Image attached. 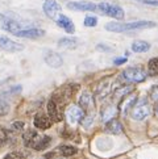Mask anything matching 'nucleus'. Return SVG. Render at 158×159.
<instances>
[{
  "mask_svg": "<svg viewBox=\"0 0 158 159\" xmlns=\"http://www.w3.org/2000/svg\"><path fill=\"white\" fill-rule=\"evenodd\" d=\"M154 26H156V22L153 21L140 20V21H132V22H108V24H105V29L108 32L123 33V32H131V30L149 29V28H154Z\"/></svg>",
  "mask_w": 158,
  "mask_h": 159,
  "instance_id": "obj_1",
  "label": "nucleus"
},
{
  "mask_svg": "<svg viewBox=\"0 0 158 159\" xmlns=\"http://www.w3.org/2000/svg\"><path fill=\"white\" fill-rule=\"evenodd\" d=\"M146 76H148V72L141 67H129L121 74V78L128 83H141L145 80Z\"/></svg>",
  "mask_w": 158,
  "mask_h": 159,
  "instance_id": "obj_2",
  "label": "nucleus"
},
{
  "mask_svg": "<svg viewBox=\"0 0 158 159\" xmlns=\"http://www.w3.org/2000/svg\"><path fill=\"white\" fill-rule=\"evenodd\" d=\"M98 12L101 15L109 16V17H114L116 20H123L125 13H124V9L121 7H118L116 4H111V3H100L98 4Z\"/></svg>",
  "mask_w": 158,
  "mask_h": 159,
  "instance_id": "obj_3",
  "label": "nucleus"
},
{
  "mask_svg": "<svg viewBox=\"0 0 158 159\" xmlns=\"http://www.w3.org/2000/svg\"><path fill=\"white\" fill-rule=\"evenodd\" d=\"M149 115H150V104L148 103V100H145V99L140 100L138 103L132 108V117L137 121L144 120V118H146Z\"/></svg>",
  "mask_w": 158,
  "mask_h": 159,
  "instance_id": "obj_4",
  "label": "nucleus"
},
{
  "mask_svg": "<svg viewBox=\"0 0 158 159\" xmlns=\"http://www.w3.org/2000/svg\"><path fill=\"white\" fill-rule=\"evenodd\" d=\"M0 21H2V28L4 30H7L12 34H17L20 30L24 29V25H21L19 21H16L13 19H9V17H5V16H2L0 15Z\"/></svg>",
  "mask_w": 158,
  "mask_h": 159,
  "instance_id": "obj_5",
  "label": "nucleus"
},
{
  "mask_svg": "<svg viewBox=\"0 0 158 159\" xmlns=\"http://www.w3.org/2000/svg\"><path fill=\"white\" fill-rule=\"evenodd\" d=\"M67 8L79 12H98V4L90 2H70L67 3Z\"/></svg>",
  "mask_w": 158,
  "mask_h": 159,
  "instance_id": "obj_6",
  "label": "nucleus"
},
{
  "mask_svg": "<svg viewBox=\"0 0 158 159\" xmlns=\"http://www.w3.org/2000/svg\"><path fill=\"white\" fill-rule=\"evenodd\" d=\"M42 8L45 15L53 20H57V17L61 15V5L55 0H45Z\"/></svg>",
  "mask_w": 158,
  "mask_h": 159,
  "instance_id": "obj_7",
  "label": "nucleus"
},
{
  "mask_svg": "<svg viewBox=\"0 0 158 159\" xmlns=\"http://www.w3.org/2000/svg\"><path fill=\"white\" fill-rule=\"evenodd\" d=\"M84 117V111L78 105H70L66 111V118L69 120L70 124L75 125Z\"/></svg>",
  "mask_w": 158,
  "mask_h": 159,
  "instance_id": "obj_8",
  "label": "nucleus"
},
{
  "mask_svg": "<svg viewBox=\"0 0 158 159\" xmlns=\"http://www.w3.org/2000/svg\"><path fill=\"white\" fill-rule=\"evenodd\" d=\"M0 46H2L3 50L5 52H9V53H17V52H21L24 46L21 43H17L15 42L13 39H11L8 37H0Z\"/></svg>",
  "mask_w": 158,
  "mask_h": 159,
  "instance_id": "obj_9",
  "label": "nucleus"
},
{
  "mask_svg": "<svg viewBox=\"0 0 158 159\" xmlns=\"http://www.w3.org/2000/svg\"><path fill=\"white\" fill-rule=\"evenodd\" d=\"M45 34V30L44 29H40V28H24L22 30H20L17 34V37L21 38H30V39H35V38H40Z\"/></svg>",
  "mask_w": 158,
  "mask_h": 159,
  "instance_id": "obj_10",
  "label": "nucleus"
},
{
  "mask_svg": "<svg viewBox=\"0 0 158 159\" xmlns=\"http://www.w3.org/2000/svg\"><path fill=\"white\" fill-rule=\"evenodd\" d=\"M55 22H57V25L59 28H62L66 33H70V34H72V33L75 32V26H74V22H72L69 17H67L66 15H59L57 20H55Z\"/></svg>",
  "mask_w": 158,
  "mask_h": 159,
  "instance_id": "obj_11",
  "label": "nucleus"
},
{
  "mask_svg": "<svg viewBox=\"0 0 158 159\" xmlns=\"http://www.w3.org/2000/svg\"><path fill=\"white\" fill-rule=\"evenodd\" d=\"M45 62H46V65L53 67V69H58V67L62 66L63 63V59H62V57L55 53V52H46L45 53Z\"/></svg>",
  "mask_w": 158,
  "mask_h": 159,
  "instance_id": "obj_12",
  "label": "nucleus"
},
{
  "mask_svg": "<svg viewBox=\"0 0 158 159\" xmlns=\"http://www.w3.org/2000/svg\"><path fill=\"white\" fill-rule=\"evenodd\" d=\"M48 115L50 117L52 121L58 122L62 120V115H61V111H59V107L57 104V101L54 99H50L49 103H48Z\"/></svg>",
  "mask_w": 158,
  "mask_h": 159,
  "instance_id": "obj_13",
  "label": "nucleus"
},
{
  "mask_svg": "<svg viewBox=\"0 0 158 159\" xmlns=\"http://www.w3.org/2000/svg\"><path fill=\"white\" fill-rule=\"evenodd\" d=\"M33 122H35V126L40 130H45V129H49L50 126H52V120H50V117L42 115V113L36 115L35 121Z\"/></svg>",
  "mask_w": 158,
  "mask_h": 159,
  "instance_id": "obj_14",
  "label": "nucleus"
},
{
  "mask_svg": "<svg viewBox=\"0 0 158 159\" xmlns=\"http://www.w3.org/2000/svg\"><path fill=\"white\" fill-rule=\"evenodd\" d=\"M40 138V134L36 132V130H26V132L24 133V135H22V139H24V143L26 147H32L33 149V146H35V143L37 142V139Z\"/></svg>",
  "mask_w": 158,
  "mask_h": 159,
  "instance_id": "obj_15",
  "label": "nucleus"
},
{
  "mask_svg": "<svg viewBox=\"0 0 158 159\" xmlns=\"http://www.w3.org/2000/svg\"><path fill=\"white\" fill-rule=\"evenodd\" d=\"M105 132L111 134H120L123 132V125L115 118H112L105 125Z\"/></svg>",
  "mask_w": 158,
  "mask_h": 159,
  "instance_id": "obj_16",
  "label": "nucleus"
},
{
  "mask_svg": "<svg viewBox=\"0 0 158 159\" xmlns=\"http://www.w3.org/2000/svg\"><path fill=\"white\" fill-rule=\"evenodd\" d=\"M50 142H52V138L49 135H40V138L37 139L35 146H33V149L37 151H44L50 146Z\"/></svg>",
  "mask_w": 158,
  "mask_h": 159,
  "instance_id": "obj_17",
  "label": "nucleus"
},
{
  "mask_svg": "<svg viewBox=\"0 0 158 159\" xmlns=\"http://www.w3.org/2000/svg\"><path fill=\"white\" fill-rule=\"evenodd\" d=\"M78 38L74 37H65V38H61L58 41V45L61 48H65V49H75L78 46Z\"/></svg>",
  "mask_w": 158,
  "mask_h": 159,
  "instance_id": "obj_18",
  "label": "nucleus"
},
{
  "mask_svg": "<svg viewBox=\"0 0 158 159\" xmlns=\"http://www.w3.org/2000/svg\"><path fill=\"white\" fill-rule=\"evenodd\" d=\"M92 104V96L90 92H83L79 98V107L82 108L83 111H88V108Z\"/></svg>",
  "mask_w": 158,
  "mask_h": 159,
  "instance_id": "obj_19",
  "label": "nucleus"
},
{
  "mask_svg": "<svg viewBox=\"0 0 158 159\" xmlns=\"http://www.w3.org/2000/svg\"><path fill=\"white\" fill-rule=\"evenodd\" d=\"M150 49V43L146 41H134L132 43V50L134 53H146Z\"/></svg>",
  "mask_w": 158,
  "mask_h": 159,
  "instance_id": "obj_20",
  "label": "nucleus"
},
{
  "mask_svg": "<svg viewBox=\"0 0 158 159\" xmlns=\"http://www.w3.org/2000/svg\"><path fill=\"white\" fill-rule=\"evenodd\" d=\"M115 115H116V108L112 104L104 107L103 111H101V118H103V121H107V122L109 120H112Z\"/></svg>",
  "mask_w": 158,
  "mask_h": 159,
  "instance_id": "obj_21",
  "label": "nucleus"
},
{
  "mask_svg": "<svg viewBox=\"0 0 158 159\" xmlns=\"http://www.w3.org/2000/svg\"><path fill=\"white\" fill-rule=\"evenodd\" d=\"M77 147L74 146H70V145H62L58 147V152L62 157H71V155H75L77 154Z\"/></svg>",
  "mask_w": 158,
  "mask_h": 159,
  "instance_id": "obj_22",
  "label": "nucleus"
},
{
  "mask_svg": "<svg viewBox=\"0 0 158 159\" xmlns=\"http://www.w3.org/2000/svg\"><path fill=\"white\" fill-rule=\"evenodd\" d=\"M149 74L150 75H158V57L149 61Z\"/></svg>",
  "mask_w": 158,
  "mask_h": 159,
  "instance_id": "obj_23",
  "label": "nucleus"
},
{
  "mask_svg": "<svg viewBox=\"0 0 158 159\" xmlns=\"http://www.w3.org/2000/svg\"><path fill=\"white\" fill-rule=\"evenodd\" d=\"M96 24H98L96 16H86V19H84V26L92 28V26H96Z\"/></svg>",
  "mask_w": 158,
  "mask_h": 159,
  "instance_id": "obj_24",
  "label": "nucleus"
},
{
  "mask_svg": "<svg viewBox=\"0 0 158 159\" xmlns=\"http://www.w3.org/2000/svg\"><path fill=\"white\" fill-rule=\"evenodd\" d=\"M4 159H26V155L21 151H12V152H9V154L5 155Z\"/></svg>",
  "mask_w": 158,
  "mask_h": 159,
  "instance_id": "obj_25",
  "label": "nucleus"
},
{
  "mask_svg": "<svg viewBox=\"0 0 158 159\" xmlns=\"http://www.w3.org/2000/svg\"><path fill=\"white\" fill-rule=\"evenodd\" d=\"M131 91H132V87H129V86L117 88V89L115 91V96H117V98H123V96H125L127 93L131 92Z\"/></svg>",
  "mask_w": 158,
  "mask_h": 159,
  "instance_id": "obj_26",
  "label": "nucleus"
},
{
  "mask_svg": "<svg viewBox=\"0 0 158 159\" xmlns=\"http://www.w3.org/2000/svg\"><path fill=\"white\" fill-rule=\"evenodd\" d=\"M5 142H7V132L0 128V147H2Z\"/></svg>",
  "mask_w": 158,
  "mask_h": 159,
  "instance_id": "obj_27",
  "label": "nucleus"
},
{
  "mask_svg": "<svg viewBox=\"0 0 158 159\" xmlns=\"http://www.w3.org/2000/svg\"><path fill=\"white\" fill-rule=\"evenodd\" d=\"M137 2L148 4V5H158V0H137Z\"/></svg>",
  "mask_w": 158,
  "mask_h": 159,
  "instance_id": "obj_28",
  "label": "nucleus"
},
{
  "mask_svg": "<svg viewBox=\"0 0 158 159\" xmlns=\"http://www.w3.org/2000/svg\"><path fill=\"white\" fill-rule=\"evenodd\" d=\"M150 95H151V99L158 100V87H153V88H151Z\"/></svg>",
  "mask_w": 158,
  "mask_h": 159,
  "instance_id": "obj_29",
  "label": "nucleus"
},
{
  "mask_svg": "<svg viewBox=\"0 0 158 159\" xmlns=\"http://www.w3.org/2000/svg\"><path fill=\"white\" fill-rule=\"evenodd\" d=\"M13 128L16 130H22V128H24V122H15L13 124Z\"/></svg>",
  "mask_w": 158,
  "mask_h": 159,
  "instance_id": "obj_30",
  "label": "nucleus"
},
{
  "mask_svg": "<svg viewBox=\"0 0 158 159\" xmlns=\"http://www.w3.org/2000/svg\"><path fill=\"white\" fill-rule=\"evenodd\" d=\"M127 62V58H117L114 61V63L115 65H123V63H125Z\"/></svg>",
  "mask_w": 158,
  "mask_h": 159,
  "instance_id": "obj_31",
  "label": "nucleus"
},
{
  "mask_svg": "<svg viewBox=\"0 0 158 159\" xmlns=\"http://www.w3.org/2000/svg\"><path fill=\"white\" fill-rule=\"evenodd\" d=\"M157 113H158V107H157Z\"/></svg>",
  "mask_w": 158,
  "mask_h": 159,
  "instance_id": "obj_32",
  "label": "nucleus"
}]
</instances>
